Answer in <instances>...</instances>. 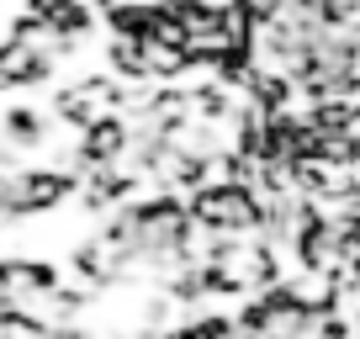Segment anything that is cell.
I'll use <instances>...</instances> for the list:
<instances>
[{
    "label": "cell",
    "instance_id": "6da1fadb",
    "mask_svg": "<svg viewBox=\"0 0 360 339\" xmlns=\"http://www.w3.org/2000/svg\"><path fill=\"white\" fill-rule=\"evenodd\" d=\"M191 223H207V228H223V234H238V228H249L259 217V207H255V196L249 191H238L233 181L228 186H217V191H196V202H191Z\"/></svg>",
    "mask_w": 360,
    "mask_h": 339
},
{
    "label": "cell",
    "instance_id": "7a4b0ae2",
    "mask_svg": "<svg viewBox=\"0 0 360 339\" xmlns=\"http://www.w3.org/2000/svg\"><path fill=\"white\" fill-rule=\"evenodd\" d=\"M6 138H11V143H37V138H43V117L16 106V112L6 117Z\"/></svg>",
    "mask_w": 360,
    "mask_h": 339
}]
</instances>
